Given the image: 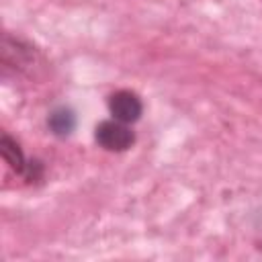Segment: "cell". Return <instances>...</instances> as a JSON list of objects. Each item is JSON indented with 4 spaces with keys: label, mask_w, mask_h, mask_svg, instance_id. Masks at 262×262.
Wrapping results in <instances>:
<instances>
[{
    "label": "cell",
    "mask_w": 262,
    "mask_h": 262,
    "mask_svg": "<svg viewBox=\"0 0 262 262\" xmlns=\"http://www.w3.org/2000/svg\"><path fill=\"white\" fill-rule=\"evenodd\" d=\"M96 141L100 147L108 149V151H125L133 145L135 141V135L133 131L127 127V123H121L117 119H111V121H102L98 127H96V133H94Z\"/></svg>",
    "instance_id": "cell-1"
},
{
    "label": "cell",
    "mask_w": 262,
    "mask_h": 262,
    "mask_svg": "<svg viewBox=\"0 0 262 262\" xmlns=\"http://www.w3.org/2000/svg\"><path fill=\"white\" fill-rule=\"evenodd\" d=\"M0 147H2V156H4V160H6V164L14 170V172H18V174H25V170H27V162H25V156H23V151H20V147H18V143L10 137V135H2V143H0Z\"/></svg>",
    "instance_id": "cell-4"
},
{
    "label": "cell",
    "mask_w": 262,
    "mask_h": 262,
    "mask_svg": "<svg viewBox=\"0 0 262 262\" xmlns=\"http://www.w3.org/2000/svg\"><path fill=\"white\" fill-rule=\"evenodd\" d=\"M47 127L57 137H68L76 129V115L70 106H57L47 117Z\"/></svg>",
    "instance_id": "cell-3"
},
{
    "label": "cell",
    "mask_w": 262,
    "mask_h": 262,
    "mask_svg": "<svg viewBox=\"0 0 262 262\" xmlns=\"http://www.w3.org/2000/svg\"><path fill=\"white\" fill-rule=\"evenodd\" d=\"M108 111H111L113 119L129 125V123H135L141 117L143 104H141V98L135 92H131V90H117L108 98Z\"/></svg>",
    "instance_id": "cell-2"
}]
</instances>
